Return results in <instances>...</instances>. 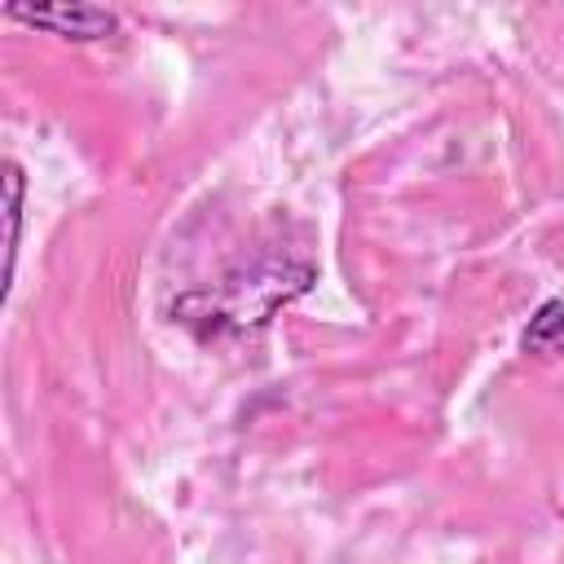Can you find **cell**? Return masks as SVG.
Returning a JSON list of instances; mask_svg holds the SVG:
<instances>
[{"label": "cell", "mask_w": 564, "mask_h": 564, "mask_svg": "<svg viewBox=\"0 0 564 564\" xmlns=\"http://www.w3.org/2000/svg\"><path fill=\"white\" fill-rule=\"evenodd\" d=\"M4 212H9V273H13V256H18V229H22V167L4 163Z\"/></svg>", "instance_id": "277c9868"}, {"label": "cell", "mask_w": 564, "mask_h": 564, "mask_svg": "<svg viewBox=\"0 0 564 564\" xmlns=\"http://www.w3.org/2000/svg\"><path fill=\"white\" fill-rule=\"evenodd\" d=\"M313 282V269L308 264H264V269H247L238 278H225L220 291H198V295H185L176 304V313H194L203 308L198 317H207L212 330L220 326H260L269 322L273 308H282L286 300H295L304 286Z\"/></svg>", "instance_id": "6da1fadb"}, {"label": "cell", "mask_w": 564, "mask_h": 564, "mask_svg": "<svg viewBox=\"0 0 564 564\" xmlns=\"http://www.w3.org/2000/svg\"><path fill=\"white\" fill-rule=\"evenodd\" d=\"M9 18L26 22V26H40V31H53V35H66V40H106L119 31V18L101 4H79V0H62V4H4Z\"/></svg>", "instance_id": "7a4b0ae2"}, {"label": "cell", "mask_w": 564, "mask_h": 564, "mask_svg": "<svg viewBox=\"0 0 564 564\" xmlns=\"http://www.w3.org/2000/svg\"><path fill=\"white\" fill-rule=\"evenodd\" d=\"M520 348L533 357H564V300H546L520 330Z\"/></svg>", "instance_id": "3957f363"}]
</instances>
